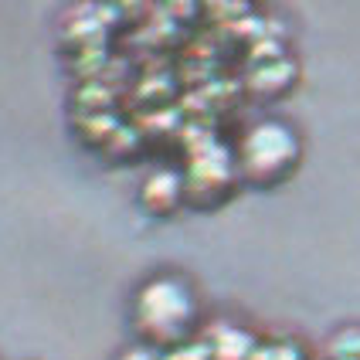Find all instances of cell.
I'll list each match as a JSON object with an SVG mask.
<instances>
[{"mask_svg": "<svg viewBox=\"0 0 360 360\" xmlns=\"http://www.w3.org/2000/svg\"><path fill=\"white\" fill-rule=\"evenodd\" d=\"M323 360H360V326L337 330L323 347Z\"/></svg>", "mask_w": 360, "mask_h": 360, "instance_id": "obj_5", "label": "cell"}, {"mask_svg": "<svg viewBox=\"0 0 360 360\" xmlns=\"http://www.w3.org/2000/svg\"><path fill=\"white\" fill-rule=\"evenodd\" d=\"M140 207L150 218H170L177 214L180 207L187 204V191H184V174L160 167V170H150L140 184Z\"/></svg>", "mask_w": 360, "mask_h": 360, "instance_id": "obj_4", "label": "cell"}, {"mask_svg": "<svg viewBox=\"0 0 360 360\" xmlns=\"http://www.w3.org/2000/svg\"><path fill=\"white\" fill-rule=\"evenodd\" d=\"M302 143L300 133L282 120H262L245 129L241 143L235 146V163H238L241 184L252 187H279L300 170Z\"/></svg>", "mask_w": 360, "mask_h": 360, "instance_id": "obj_2", "label": "cell"}, {"mask_svg": "<svg viewBox=\"0 0 360 360\" xmlns=\"http://www.w3.org/2000/svg\"><path fill=\"white\" fill-rule=\"evenodd\" d=\"M180 174H184V191L191 207H218L231 198L235 184L241 180L235 150L221 143H204L200 150H194L191 163Z\"/></svg>", "mask_w": 360, "mask_h": 360, "instance_id": "obj_3", "label": "cell"}, {"mask_svg": "<svg viewBox=\"0 0 360 360\" xmlns=\"http://www.w3.org/2000/svg\"><path fill=\"white\" fill-rule=\"evenodd\" d=\"M133 326L153 347H184L194 337L200 320V306L194 289L177 276H153L133 296Z\"/></svg>", "mask_w": 360, "mask_h": 360, "instance_id": "obj_1", "label": "cell"}]
</instances>
